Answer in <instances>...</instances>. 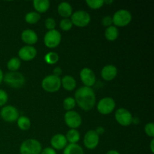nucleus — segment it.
I'll return each instance as SVG.
<instances>
[{"label":"nucleus","mask_w":154,"mask_h":154,"mask_svg":"<svg viewBox=\"0 0 154 154\" xmlns=\"http://www.w3.org/2000/svg\"><path fill=\"white\" fill-rule=\"evenodd\" d=\"M59 60H60V57H59L58 54L54 51H51L48 52L46 55L45 56V61L49 65H55L56 63H58Z\"/></svg>","instance_id":"nucleus-27"},{"label":"nucleus","mask_w":154,"mask_h":154,"mask_svg":"<svg viewBox=\"0 0 154 154\" xmlns=\"http://www.w3.org/2000/svg\"><path fill=\"white\" fill-rule=\"evenodd\" d=\"M58 14L63 18H69L73 14V9L70 3L67 2H63L60 3L57 8Z\"/></svg>","instance_id":"nucleus-18"},{"label":"nucleus","mask_w":154,"mask_h":154,"mask_svg":"<svg viewBox=\"0 0 154 154\" xmlns=\"http://www.w3.org/2000/svg\"><path fill=\"white\" fill-rule=\"evenodd\" d=\"M75 106H76V102L75 98L67 97L63 100V108L66 111H73Z\"/></svg>","instance_id":"nucleus-28"},{"label":"nucleus","mask_w":154,"mask_h":154,"mask_svg":"<svg viewBox=\"0 0 154 154\" xmlns=\"http://www.w3.org/2000/svg\"><path fill=\"white\" fill-rule=\"evenodd\" d=\"M150 151H151L152 153H154V139L151 140L150 144Z\"/></svg>","instance_id":"nucleus-38"},{"label":"nucleus","mask_w":154,"mask_h":154,"mask_svg":"<svg viewBox=\"0 0 154 154\" xmlns=\"http://www.w3.org/2000/svg\"><path fill=\"white\" fill-rule=\"evenodd\" d=\"M41 14L36 11H30L25 16V21L29 24H35L40 20Z\"/></svg>","instance_id":"nucleus-26"},{"label":"nucleus","mask_w":154,"mask_h":154,"mask_svg":"<svg viewBox=\"0 0 154 154\" xmlns=\"http://www.w3.org/2000/svg\"><path fill=\"white\" fill-rule=\"evenodd\" d=\"M77 82L75 78L71 75H65L61 79V87L66 91H72L76 88Z\"/></svg>","instance_id":"nucleus-19"},{"label":"nucleus","mask_w":154,"mask_h":154,"mask_svg":"<svg viewBox=\"0 0 154 154\" xmlns=\"http://www.w3.org/2000/svg\"><path fill=\"white\" fill-rule=\"evenodd\" d=\"M99 144V135L95 130H89L84 137V144L86 148L93 150L96 148Z\"/></svg>","instance_id":"nucleus-13"},{"label":"nucleus","mask_w":154,"mask_h":154,"mask_svg":"<svg viewBox=\"0 0 154 154\" xmlns=\"http://www.w3.org/2000/svg\"><path fill=\"white\" fill-rule=\"evenodd\" d=\"M41 154H57V151L52 147H46V148L42 149Z\"/></svg>","instance_id":"nucleus-35"},{"label":"nucleus","mask_w":154,"mask_h":154,"mask_svg":"<svg viewBox=\"0 0 154 154\" xmlns=\"http://www.w3.org/2000/svg\"><path fill=\"white\" fill-rule=\"evenodd\" d=\"M42 87L48 93H56L61 87V79L54 75H48L42 80Z\"/></svg>","instance_id":"nucleus-4"},{"label":"nucleus","mask_w":154,"mask_h":154,"mask_svg":"<svg viewBox=\"0 0 154 154\" xmlns=\"http://www.w3.org/2000/svg\"><path fill=\"white\" fill-rule=\"evenodd\" d=\"M3 77H4V74H3L2 69H0V84H1L2 82L3 81Z\"/></svg>","instance_id":"nucleus-41"},{"label":"nucleus","mask_w":154,"mask_h":154,"mask_svg":"<svg viewBox=\"0 0 154 154\" xmlns=\"http://www.w3.org/2000/svg\"><path fill=\"white\" fill-rule=\"evenodd\" d=\"M64 120L70 129H77L82 124V117L75 111H69L65 114Z\"/></svg>","instance_id":"nucleus-9"},{"label":"nucleus","mask_w":154,"mask_h":154,"mask_svg":"<svg viewBox=\"0 0 154 154\" xmlns=\"http://www.w3.org/2000/svg\"><path fill=\"white\" fill-rule=\"evenodd\" d=\"M105 3H106V4H111V3H113V1L112 0H111V1H105Z\"/></svg>","instance_id":"nucleus-42"},{"label":"nucleus","mask_w":154,"mask_h":154,"mask_svg":"<svg viewBox=\"0 0 154 154\" xmlns=\"http://www.w3.org/2000/svg\"><path fill=\"white\" fill-rule=\"evenodd\" d=\"M21 61L17 57H13L10 59L7 63V68L10 72H17L20 68Z\"/></svg>","instance_id":"nucleus-25"},{"label":"nucleus","mask_w":154,"mask_h":154,"mask_svg":"<svg viewBox=\"0 0 154 154\" xmlns=\"http://www.w3.org/2000/svg\"><path fill=\"white\" fill-rule=\"evenodd\" d=\"M63 154H84L82 147L78 144H67L63 150Z\"/></svg>","instance_id":"nucleus-22"},{"label":"nucleus","mask_w":154,"mask_h":154,"mask_svg":"<svg viewBox=\"0 0 154 154\" xmlns=\"http://www.w3.org/2000/svg\"><path fill=\"white\" fill-rule=\"evenodd\" d=\"M36 55H37V50L33 46L26 45V46L22 47L18 51L19 59L23 61H31L33 59L35 58Z\"/></svg>","instance_id":"nucleus-14"},{"label":"nucleus","mask_w":154,"mask_h":154,"mask_svg":"<svg viewBox=\"0 0 154 154\" xmlns=\"http://www.w3.org/2000/svg\"><path fill=\"white\" fill-rule=\"evenodd\" d=\"M70 20L73 26L75 25L78 27H85L89 25L91 20V17L88 12L86 11L79 10L72 14Z\"/></svg>","instance_id":"nucleus-6"},{"label":"nucleus","mask_w":154,"mask_h":154,"mask_svg":"<svg viewBox=\"0 0 154 154\" xmlns=\"http://www.w3.org/2000/svg\"><path fill=\"white\" fill-rule=\"evenodd\" d=\"M102 24L105 27H109L112 26L113 21H112V17L111 16H105L102 20Z\"/></svg>","instance_id":"nucleus-34"},{"label":"nucleus","mask_w":154,"mask_h":154,"mask_svg":"<svg viewBox=\"0 0 154 154\" xmlns=\"http://www.w3.org/2000/svg\"><path fill=\"white\" fill-rule=\"evenodd\" d=\"M132 19L130 12L126 9L117 11L112 17L113 24L116 27H124L129 25Z\"/></svg>","instance_id":"nucleus-5"},{"label":"nucleus","mask_w":154,"mask_h":154,"mask_svg":"<svg viewBox=\"0 0 154 154\" xmlns=\"http://www.w3.org/2000/svg\"><path fill=\"white\" fill-rule=\"evenodd\" d=\"M0 116L3 120L8 123H14L19 117V111L16 107L13 105H7L2 108Z\"/></svg>","instance_id":"nucleus-10"},{"label":"nucleus","mask_w":154,"mask_h":154,"mask_svg":"<svg viewBox=\"0 0 154 154\" xmlns=\"http://www.w3.org/2000/svg\"><path fill=\"white\" fill-rule=\"evenodd\" d=\"M144 132L147 136L150 138L154 137V124L153 123H148L144 126Z\"/></svg>","instance_id":"nucleus-32"},{"label":"nucleus","mask_w":154,"mask_h":154,"mask_svg":"<svg viewBox=\"0 0 154 154\" xmlns=\"http://www.w3.org/2000/svg\"><path fill=\"white\" fill-rule=\"evenodd\" d=\"M42 150V144L34 138L26 140L20 147V154H41Z\"/></svg>","instance_id":"nucleus-3"},{"label":"nucleus","mask_w":154,"mask_h":154,"mask_svg":"<svg viewBox=\"0 0 154 154\" xmlns=\"http://www.w3.org/2000/svg\"><path fill=\"white\" fill-rule=\"evenodd\" d=\"M80 78L84 87H91L96 84V75L92 69L89 68H84L80 72Z\"/></svg>","instance_id":"nucleus-12"},{"label":"nucleus","mask_w":154,"mask_h":154,"mask_svg":"<svg viewBox=\"0 0 154 154\" xmlns=\"http://www.w3.org/2000/svg\"><path fill=\"white\" fill-rule=\"evenodd\" d=\"M140 120L138 118V117H132V123H136V124H138V123H139Z\"/></svg>","instance_id":"nucleus-40"},{"label":"nucleus","mask_w":154,"mask_h":154,"mask_svg":"<svg viewBox=\"0 0 154 154\" xmlns=\"http://www.w3.org/2000/svg\"><path fill=\"white\" fill-rule=\"evenodd\" d=\"M8 100V95L5 90L0 89V107L4 106Z\"/></svg>","instance_id":"nucleus-33"},{"label":"nucleus","mask_w":154,"mask_h":154,"mask_svg":"<svg viewBox=\"0 0 154 154\" xmlns=\"http://www.w3.org/2000/svg\"><path fill=\"white\" fill-rule=\"evenodd\" d=\"M119 36V31L117 27L114 26H111L106 28L105 32V37L109 42H114L117 40Z\"/></svg>","instance_id":"nucleus-21"},{"label":"nucleus","mask_w":154,"mask_h":154,"mask_svg":"<svg viewBox=\"0 0 154 154\" xmlns=\"http://www.w3.org/2000/svg\"><path fill=\"white\" fill-rule=\"evenodd\" d=\"M105 154H120V153L116 150H108V151Z\"/></svg>","instance_id":"nucleus-39"},{"label":"nucleus","mask_w":154,"mask_h":154,"mask_svg":"<svg viewBox=\"0 0 154 154\" xmlns=\"http://www.w3.org/2000/svg\"><path fill=\"white\" fill-rule=\"evenodd\" d=\"M66 138L69 144H78L81 138V135L77 129H71L67 132Z\"/></svg>","instance_id":"nucleus-23"},{"label":"nucleus","mask_w":154,"mask_h":154,"mask_svg":"<svg viewBox=\"0 0 154 154\" xmlns=\"http://www.w3.org/2000/svg\"><path fill=\"white\" fill-rule=\"evenodd\" d=\"M86 4L91 9L97 10V9H99L104 5L105 1L104 0H87Z\"/></svg>","instance_id":"nucleus-29"},{"label":"nucleus","mask_w":154,"mask_h":154,"mask_svg":"<svg viewBox=\"0 0 154 154\" xmlns=\"http://www.w3.org/2000/svg\"><path fill=\"white\" fill-rule=\"evenodd\" d=\"M32 4L35 11L38 14L45 13L51 5L49 0H35Z\"/></svg>","instance_id":"nucleus-20"},{"label":"nucleus","mask_w":154,"mask_h":154,"mask_svg":"<svg viewBox=\"0 0 154 154\" xmlns=\"http://www.w3.org/2000/svg\"><path fill=\"white\" fill-rule=\"evenodd\" d=\"M118 71L117 68L114 65H106L102 68L101 71V76L103 80L106 81H113L117 77Z\"/></svg>","instance_id":"nucleus-15"},{"label":"nucleus","mask_w":154,"mask_h":154,"mask_svg":"<svg viewBox=\"0 0 154 154\" xmlns=\"http://www.w3.org/2000/svg\"><path fill=\"white\" fill-rule=\"evenodd\" d=\"M21 39L27 45L32 46L33 45L37 43L38 37L37 33L34 30L26 29L23 30L21 33Z\"/></svg>","instance_id":"nucleus-17"},{"label":"nucleus","mask_w":154,"mask_h":154,"mask_svg":"<svg viewBox=\"0 0 154 154\" xmlns=\"http://www.w3.org/2000/svg\"><path fill=\"white\" fill-rule=\"evenodd\" d=\"M3 81L12 88H20L26 84V78L23 74L18 72H9L3 77Z\"/></svg>","instance_id":"nucleus-2"},{"label":"nucleus","mask_w":154,"mask_h":154,"mask_svg":"<svg viewBox=\"0 0 154 154\" xmlns=\"http://www.w3.org/2000/svg\"><path fill=\"white\" fill-rule=\"evenodd\" d=\"M116 102L111 97H105L99 101L97 104V111L102 115H108L114 111Z\"/></svg>","instance_id":"nucleus-8"},{"label":"nucleus","mask_w":154,"mask_h":154,"mask_svg":"<svg viewBox=\"0 0 154 154\" xmlns=\"http://www.w3.org/2000/svg\"><path fill=\"white\" fill-rule=\"evenodd\" d=\"M76 104L85 111H90L94 108L96 102L95 92L91 87H81L76 90L75 93Z\"/></svg>","instance_id":"nucleus-1"},{"label":"nucleus","mask_w":154,"mask_h":154,"mask_svg":"<svg viewBox=\"0 0 154 154\" xmlns=\"http://www.w3.org/2000/svg\"><path fill=\"white\" fill-rule=\"evenodd\" d=\"M95 132L98 134V135H103L104 132H105V128L102 127V126H99V127L96 128V129L95 130Z\"/></svg>","instance_id":"nucleus-37"},{"label":"nucleus","mask_w":154,"mask_h":154,"mask_svg":"<svg viewBox=\"0 0 154 154\" xmlns=\"http://www.w3.org/2000/svg\"><path fill=\"white\" fill-rule=\"evenodd\" d=\"M51 144L52 146V148L55 150H64V148L68 144L66 135L63 134H56L51 138Z\"/></svg>","instance_id":"nucleus-16"},{"label":"nucleus","mask_w":154,"mask_h":154,"mask_svg":"<svg viewBox=\"0 0 154 154\" xmlns=\"http://www.w3.org/2000/svg\"><path fill=\"white\" fill-rule=\"evenodd\" d=\"M132 114L129 111L123 108H118L115 112V120L123 126H129L132 124Z\"/></svg>","instance_id":"nucleus-11"},{"label":"nucleus","mask_w":154,"mask_h":154,"mask_svg":"<svg viewBox=\"0 0 154 154\" xmlns=\"http://www.w3.org/2000/svg\"><path fill=\"white\" fill-rule=\"evenodd\" d=\"M53 72H54V74H53V75L60 78V76L62 75V73H63V70H62L61 68L59 67V66H57V67H56L55 69H54Z\"/></svg>","instance_id":"nucleus-36"},{"label":"nucleus","mask_w":154,"mask_h":154,"mask_svg":"<svg viewBox=\"0 0 154 154\" xmlns=\"http://www.w3.org/2000/svg\"><path fill=\"white\" fill-rule=\"evenodd\" d=\"M45 27L48 29V31H50V30L55 29L56 26H57V23H56V20L54 18L48 17L45 20Z\"/></svg>","instance_id":"nucleus-31"},{"label":"nucleus","mask_w":154,"mask_h":154,"mask_svg":"<svg viewBox=\"0 0 154 154\" xmlns=\"http://www.w3.org/2000/svg\"><path fill=\"white\" fill-rule=\"evenodd\" d=\"M17 123V126L19 127V129L23 131L28 130L31 126L30 119L26 116H21V117H18Z\"/></svg>","instance_id":"nucleus-24"},{"label":"nucleus","mask_w":154,"mask_h":154,"mask_svg":"<svg viewBox=\"0 0 154 154\" xmlns=\"http://www.w3.org/2000/svg\"><path fill=\"white\" fill-rule=\"evenodd\" d=\"M73 24L69 18H63L60 23V27L63 31L68 32L72 29Z\"/></svg>","instance_id":"nucleus-30"},{"label":"nucleus","mask_w":154,"mask_h":154,"mask_svg":"<svg viewBox=\"0 0 154 154\" xmlns=\"http://www.w3.org/2000/svg\"><path fill=\"white\" fill-rule=\"evenodd\" d=\"M62 41V35L58 30L48 31L44 37V44L48 48H55L60 45Z\"/></svg>","instance_id":"nucleus-7"}]
</instances>
